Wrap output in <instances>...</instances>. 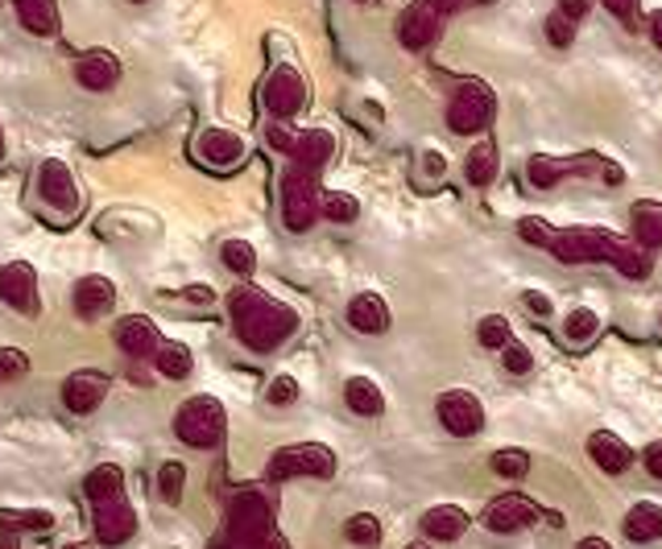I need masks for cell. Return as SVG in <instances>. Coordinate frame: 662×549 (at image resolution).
<instances>
[{
	"instance_id": "cell-47",
	"label": "cell",
	"mask_w": 662,
	"mask_h": 549,
	"mask_svg": "<svg viewBox=\"0 0 662 549\" xmlns=\"http://www.w3.org/2000/svg\"><path fill=\"white\" fill-rule=\"evenodd\" d=\"M265 141H269V149H278V153H295V141H298V132L290 129V124H269L265 129Z\"/></svg>"
},
{
	"instance_id": "cell-5",
	"label": "cell",
	"mask_w": 662,
	"mask_h": 549,
	"mask_svg": "<svg viewBox=\"0 0 662 549\" xmlns=\"http://www.w3.org/2000/svg\"><path fill=\"white\" fill-rule=\"evenodd\" d=\"M310 100L307 74L298 71L295 62H274V71L265 74L261 83V108L274 116V124H290Z\"/></svg>"
},
{
	"instance_id": "cell-57",
	"label": "cell",
	"mask_w": 662,
	"mask_h": 549,
	"mask_svg": "<svg viewBox=\"0 0 662 549\" xmlns=\"http://www.w3.org/2000/svg\"><path fill=\"white\" fill-rule=\"evenodd\" d=\"M0 158H4V129H0Z\"/></svg>"
},
{
	"instance_id": "cell-8",
	"label": "cell",
	"mask_w": 662,
	"mask_h": 549,
	"mask_svg": "<svg viewBox=\"0 0 662 549\" xmlns=\"http://www.w3.org/2000/svg\"><path fill=\"white\" fill-rule=\"evenodd\" d=\"M278 202H281V223L290 231H307L319 219V173L290 166V170L281 173Z\"/></svg>"
},
{
	"instance_id": "cell-55",
	"label": "cell",
	"mask_w": 662,
	"mask_h": 549,
	"mask_svg": "<svg viewBox=\"0 0 662 549\" xmlns=\"http://www.w3.org/2000/svg\"><path fill=\"white\" fill-rule=\"evenodd\" d=\"M207 549H233V541H228V537H211V546Z\"/></svg>"
},
{
	"instance_id": "cell-19",
	"label": "cell",
	"mask_w": 662,
	"mask_h": 549,
	"mask_svg": "<svg viewBox=\"0 0 662 549\" xmlns=\"http://www.w3.org/2000/svg\"><path fill=\"white\" fill-rule=\"evenodd\" d=\"M132 533H137V512L120 496L96 505V537H100L103 546H125Z\"/></svg>"
},
{
	"instance_id": "cell-35",
	"label": "cell",
	"mask_w": 662,
	"mask_h": 549,
	"mask_svg": "<svg viewBox=\"0 0 662 549\" xmlns=\"http://www.w3.org/2000/svg\"><path fill=\"white\" fill-rule=\"evenodd\" d=\"M220 260L233 269L236 277H249L257 269V252H253L249 240H224L220 244Z\"/></svg>"
},
{
	"instance_id": "cell-28",
	"label": "cell",
	"mask_w": 662,
	"mask_h": 549,
	"mask_svg": "<svg viewBox=\"0 0 662 549\" xmlns=\"http://www.w3.org/2000/svg\"><path fill=\"white\" fill-rule=\"evenodd\" d=\"M464 529H468V512L460 505H435L423 517V533L431 541H456V537H464Z\"/></svg>"
},
{
	"instance_id": "cell-53",
	"label": "cell",
	"mask_w": 662,
	"mask_h": 549,
	"mask_svg": "<svg viewBox=\"0 0 662 549\" xmlns=\"http://www.w3.org/2000/svg\"><path fill=\"white\" fill-rule=\"evenodd\" d=\"M575 549H613V546H609L604 537H580V541H575Z\"/></svg>"
},
{
	"instance_id": "cell-38",
	"label": "cell",
	"mask_w": 662,
	"mask_h": 549,
	"mask_svg": "<svg viewBox=\"0 0 662 549\" xmlns=\"http://www.w3.org/2000/svg\"><path fill=\"white\" fill-rule=\"evenodd\" d=\"M501 368L510 376H526L534 368V351H530L522 339H510V343L501 347Z\"/></svg>"
},
{
	"instance_id": "cell-18",
	"label": "cell",
	"mask_w": 662,
	"mask_h": 549,
	"mask_svg": "<svg viewBox=\"0 0 662 549\" xmlns=\"http://www.w3.org/2000/svg\"><path fill=\"white\" fill-rule=\"evenodd\" d=\"M589 459L601 467L604 476H625L633 467V450L630 442L613 430H592L589 433Z\"/></svg>"
},
{
	"instance_id": "cell-1",
	"label": "cell",
	"mask_w": 662,
	"mask_h": 549,
	"mask_svg": "<svg viewBox=\"0 0 662 549\" xmlns=\"http://www.w3.org/2000/svg\"><path fill=\"white\" fill-rule=\"evenodd\" d=\"M546 252L560 264H596V260H604V264H613L617 273L633 277V281H642L650 273V252H642L633 240L613 236L604 228H555Z\"/></svg>"
},
{
	"instance_id": "cell-9",
	"label": "cell",
	"mask_w": 662,
	"mask_h": 549,
	"mask_svg": "<svg viewBox=\"0 0 662 549\" xmlns=\"http://www.w3.org/2000/svg\"><path fill=\"white\" fill-rule=\"evenodd\" d=\"M298 476H310V479H332L336 476V455L319 442H307V447H290V450H278L274 459H269V483H290Z\"/></svg>"
},
{
	"instance_id": "cell-21",
	"label": "cell",
	"mask_w": 662,
	"mask_h": 549,
	"mask_svg": "<svg viewBox=\"0 0 662 549\" xmlns=\"http://www.w3.org/2000/svg\"><path fill=\"white\" fill-rule=\"evenodd\" d=\"M71 302H75V315L88 318V322H96V318L108 315V310L117 306V286H112L108 277L91 273V277H83V281L75 286Z\"/></svg>"
},
{
	"instance_id": "cell-11",
	"label": "cell",
	"mask_w": 662,
	"mask_h": 549,
	"mask_svg": "<svg viewBox=\"0 0 662 549\" xmlns=\"http://www.w3.org/2000/svg\"><path fill=\"white\" fill-rule=\"evenodd\" d=\"M609 161L601 153H584V158H555V153H530L526 158V182L534 190H555L563 178H572V173H604Z\"/></svg>"
},
{
	"instance_id": "cell-34",
	"label": "cell",
	"mask_w": 662,
	"mask_h": 549,
	"mask_svg": "<svg viewBox=\"0 0 662 549\" xmlns=\"http://www.w3.org/2000/svg\"><path fill=\"white\" fill-rule=\"evenodd\" d=\"M514 339L510 331V318L505 315H485L481 318V327H476V343L485 347V351H501V347Z\"/></svg>"
},
{
	"instance_id": "cell-44",
	"label": "cell",
	"mask_w": 662,
	"mask_h": 549,
	"mask_svg": "<svg viewBox=\"0 0 662 549\" xmlns=\"http://www.w3.org/2000/svg\"><path fill=\"white\" fill-rule=\"evenodd\" d=\"M609 13L617 17L625 29H638L642 26V0H601Z\"/></svg>"
},
{
	"instance_id": "cell-6",
	"label": "cell",
	"mask_w": 662,
	"mask_h": 549,
	"mask_svg": "<svg viewBox=\"0 0 662 549\" xmlns=\"http://www.w3.org/2000/svg\"><path fill=\"white\" fill-rule=\"evenodd\" d=\"M269 533H274V512H269V500L253 488L236 491L233 500H228V529H224V537L233 541V549H249Z\"/></svg>"
},
{
	"instance_id": "cell-15",
	"label": "cell",
	"mask_w": 662,
	"mask_h": 549,
	"mask_svg": "<svg viewBox=\"0 0 662 549\" xmlns=\"http://www.w3.org/2000/svg\"><path fill=\"white\" fill-rule=\"evenodd\" d=\"M539 505L534 500H526V496H517V491H510V496H497L493 505L485 508V529L488 533H501V537H510V533H522V529H530V525H539Z\"/></svg>"
},
{
	"instance_id": "cell-4",
	"label": "cell",
	"mask_w": 662,
	"mask_h": 549,
	"mask_svg": "<svg viewBox=\"0 0 662 549\" xmlns=\"http://www.w3.org/2000/svg\"><path fill=\"white\" fill-rule=\"evenodd\" d=\"M493 116H497V96H493V87L485 79H464L447 100V129L456 137L485 132L493 124Z\"/></svg>"
},
{
	"instance_id": "cell-56",
	"label": "cell",
	"mask_w": 662,
	"mask_h": 549,
	"mask_svg": "<svg viewBox=\"0 0 662 549\" xmlns=\"http://www.w3.org/2000/svg\"><path fill=\"white\" fill-rule=\"evenodd\" d=\"M464 4H497V0H464Z\"/></svg>"
},
{
	"instance_id": "cell-46",
	"label": "cell",
	"mask_w": 662,
	"mask_h": 549,
	"mask_svg": "<svg viewBox=\"0 0 662 549\" xmlns=\"http://www.w3.org/2000/svg\"><path fill=\"white\" fill-rule=\"evenodd\" d=\"M443 173H447V158H443V149H423V153H418V178L439 182Z\"/></svg>"
},
{
	"instance_id": "cell-49",
	"label": "cell",
	"mask_w": 662,
	"mask_h": 549,
	"mask_svg": "<svg viewBox=\"0 0 662 549\" xmlns=\"http://www.w3.org/2000/svg\"><path fill=\"white\" fill-rule=\"evenodd\" d=\"M642 467H646L650 479H659V483H662V438H659V442H650V447L642 450Z\"/></svg>"
},
{
	"instance_id": "cell-13",
	"label": "cell",
	"mask_w": 662,
	"mask_h": 549,
	"mask_svg": "<svg viewBox=\"0 0 662 549\" xmlns=\"http://www.w3.org/2000/svg\"><path fill=\"white\" fill-rule=\"evenodd\" d=\"M191 153H195V161H199V166H207V170H233V166H240V161H245V153H249V141H245L240 132L211 124V129H204L199 137H195Z\"/></svg>"
},
{
	"instance_id": "cell-36",
	"label": "cell",
	"mask_w": 662,
	"mask_h": 549,
	"mask_svg": "<svg viewBox=\"0 0 662 549\" xmlns=\"http://www.w3.org/2000/svg\"><path fill=\"white\" fill-rule=\"evenodd\" d=\"M344 537L353 541V546H365V549H373L377 541H382V520L377 517H368V512H356L348 525H344Z\"/></svg>"
},
{
	"instance_id": "cell-45",
	"label": "cell",
	"mask_w": 662,
	"mask_h": 549,
	"mask_svg": "<svg viewBox=\"0 0 662 549\" xmlns=\"http://www.w3.org/2000/svg\"><path fill=\"white\" fill-rule=\"evenodd\" d=\"M265 397H269V405H295L298 401V380H295V376H286V372L274 376Z\"/></svg>"
},
{
	"instance_id": "cell-40",
	"label": "cell",
	"mask_w": 662,
	"mask_h": 549,
	"mask_svg": "<svg viewBox=\"0 0 662 549\" xmlns=\"http://www.w3.org/2000/svg\"><path fill=\"white\" fill-rule=\"evenodd\" d=\"M575 33H580V26H575L572 17H563L560 9H551V17H546V42L555 46V50H567V46L575 42Z\"/></svg>"
},
{
	"instance_id": "cell-54",
	"label": "cell",
	"mask_w": 662,
	"mask_h": 549,
	"mask_svg": "<svg viewBox=\"0 0 662 549\" xmlns=\"http://www.w3.org/2000/svg\"><path fill=\"white\" fill-rule=\"evenodd\" d=\"M187 298H191V302H211L216 293H211L207 286H191V289H187Z\"/></svg>"
},
{
	"instance_id": "cell-59",
	"label": "cell",
	"mask_w": 662,
	"mask_h": 549,
	"mask_svg": "<svg viewBox=\"0 0 662 549\" xmlns=\"http://www.w3.org/2000/svg\"><path fill=\"white\" fill-rule=\"evenodd\" d=\"M356 4H377V0H356Z\"/></svg>"
},
{
	"instance_id": "cell-20",
	"label": "cell",
	"mask_w": 662,
	"mask_h": 549,
	"mask_svg": "<svg viewBox=\"0 0 662 549\" xmlns=\"http://www.w3.org/2000/svg\"><path fill=\"white\" fill-rule=\"evenodd\" d=\"M9 4H13V17L21 21V29L33 33V38H59L62 33L59 0H9Z\"/></svg>"
},
{
	"instance_id": "cell-14",
	"label": "cell",
	"mask_w": 662,
	"mask_h": 549,
	"mask_svg": "<svg viewBox=\"0 0 662 549\" xmlns=\"http://www.w3.org/2000/svg\"><path fill=\"white\" fill-rule=\"evenodd\" d=\"M0 302L26 318H33L42 310V302H38V273H33L30 260H9V264H0Z\"/></svg>"
},
{
	"instance_id": "cell-17",
	"label": "cell",
	"mask_w": 662,
	"mask_h": 549,
	"mask_svg": "<svg viewBox=\"0 0 662 549\" xmlns=\"http://www.w3.org/2000/svg\"><path fill=\"white\" fill-rule=\"evenodd\" d=\"M336 149L339 144H336V132L332 129H307V132H298L290 166H298V170H307V173H324L327 161L336 158Z\"/></svg>"
},
{
	"instance_id": "cell-52",
	"label": "cell",
	"mask_w": 662,
	"mask_h": 549,
	"mask_svg": "<svg viewBox=\"0 0 662 549\" xmlns=\"http://www.w3.org/2000/svg\"><path fill=\"white\" fill-rule=\"evenodd\" d=\"M249 549H290V546H286L278 533H269V537H261V541H257V546H249Z\"/></svg>"
},
{
	"instance_id": "cell-25",
	"label": "cell",
	"mask_w": 662,
	"mask_h": 549,
	"mask_svg": "<svg viewBox=\"0 0 662 549\" xmlns=\"http://www.w3.org/2000/svg\"><path fill=\"white\" fill-rule=\"evenodd\" d=\"M348 327L360 335H385L389 331V306L382 293H356L348 302Z\"/></svg>"
},
{
	"instance_id": "cell-60",
	"label": "cell",
	"mask_w": 662,
	"mask_h": 549,
	"mask_svg": "<svg viewBox=\"0 0 662 549\" xmlns=\"http://www.w3.org/2000/svg\"><path fill=\"white\" fill-rule=\"evenodd\" d=\"M129 4H146V0H129Z\"/></svg>"
},
{
	"instance_id": "cell-58",
	"label": "cell",
	"mask_w": 662,
	"mask_h": 549,
	"mask_svg": "<svg viewBox=\"0 0 662 549\" xmlns=\"http://www.w3.org/2000/svg\"><path fill=\"white\" fill-rule=\"evenodd\" d=\"M67 549H91V546H83V541H75V546H67Z\"/></svg>"
},
{
	"instance_id": "cell-30",
	"label": "cell",
	"mask_w": 662,
	"mask_h": 549,
	"mask_svg": "<svg viewBox=\"0 0 662 549\" xmlns=\"http://www.w3.org/2000/svg\"><path fill=\"white\" fill-rule=\"evenodd\" d=\"M501 173V153L493 141H481L476 149L468 153V161H464V178H468L472 187H493Z\"/></svg>"
},
{
	"instance_id": "cell-37",
	"label": "cell",
	"mask_w": 662,
	"mask_h": 549,
	"mask_svg": "<svg viewBox=\"0 0 662 549\" xmlns=\"http://www.w3.org/2000/svg\"><path fill=\"white\" fill-rule=\"evenodd\" d=\"M488 467H493V471H497L501 479H510V483H517V479H526V476H530V455H526V450H497Z\"/></svg>"
},
{
	"instance_id": "cell-10",
	"label": "cell",
	"mask_w": 662,
	"mask_h": 549,
	"mask_svg": "<svg viewBox=\"0 0 662 549\" xmlns=\"http://www.w3.org/2000/svg\"><path fill=\"white\" fill-rule=\"evenodd\" d=\"M33 187H38V199L55 211V216H79V187H75V173L62 158H46L38 161V173H33Z\"/></svg>"
},
{
	"instance_id": "cell-26",
	"label": "cell",
	"mask_w": 662,
	"mask_h": 549,
	"mask_svg": "<svg viewBox=\"0 0 662 549\" xmlns=\"http://www.w3.org/2000/svg\"><path fill=\"white\" fill-rule=\"evenodd\" d=\"M630 228H633V244L642 252L662 248V202L654 199H638L630 207Z\"/></svg>"
},
{
	"instance_id": "cell-24",
	"label": "cell",
	"mask_w": 662,
	"mask_h": 549,
	"mask_svg": "<svg viewBox=\"0 0 662 549\" xmlns=\"http://www.w3.org/2000/svg\"><path fill=\"white\" fill-rule=\"evenodd\" d=\"M621 533H625V541H633V546L662 541V505H654V500L630 505V512L621 520Z\"/></svg>"
},
{
	"instance_id": "cell-32",
	"label": "cell",
	"mask_w": 662,
	"mask_h": 549,
	"mask_svg": "<svg viewBox=\"0 0 662 549\" xmlns=\"http://www.w3.org/2000/svg\"><path fill=\"white\" fill-rule=\"evenodd\" d=\"M154 368L166 376V380H187L195 368V356L187 351L182 343H158V351H154Z\"/></svg>"
},
{
	"instance_id": "cell-33",
	"label": "cell",
	"mask_w": 662,
	"mask_h": 549,
	"mask_svg": "<svg viewBox=\"0 0 662 549\" xmlns=\"http://www.w3.org/2000/svg\"><path fill=\"white\" fill-rule=\"evenodd\" d=\"M319 216L327 219V223H356L360 219V199L356 194H348V190H327V194H319Z\"/></svg>"
},
{
	"instance_id": "cell-39",
	"label": "cell",
	"mask_w": 662,
	"mask_h": 549,
	"mask_svg": "<svg viewBox=\"0 0 662 549\" xmlns=\"http://www.w3.org/2000/svg\"><path fill=\"white\" fill-rule=\"evenodd\" d=\"M182 483H187V467H182V462H162V471H158V491H162L166 505H178V500H182Z\"/></svg>"
},
{
	"instance_id": "cell-12",
	"label": "cell",
	"mask_w": 662,
	"mask_h": 549,
	"mask_svg": "<svg viewBox=\"0 0 662 549\" xmlns=\"http://www.w3.org/2000/svg\"><path fill=\"white\" fill-rule=\"evenodd\" d=\"M435 418H439V426L452 438H476V433L485 430V405H481L476 392L452 389L435 401Z\"/></svg>"
},
{
	"instance_id": "cell-16",
	"label": "cell",
	"mask_w": 662,
	"mask_h": 549,
	"mask_svg": "<svg viewBox=\"0 0 662 549\" xmlns=\"http://www.w3.org/2000/svg\"><path fill=\"white\" fill-rule=\"evenodd\" d=\"M120 79V62L112 50H88V54H79V62H75V83L83 87V91H96V96H103V91H112Z\"/></svg>"
},
{
	"instance_id": "cell-62",
	"label": "cell",
	"mask_w": 662,
	"mask_h": 549,
	"mask_svg": "<svg viewBox=\"0 0 662 549\" xmlns=\"http://www.w3.org/2000/svg\"><path fill=\"white\" fill-rule=\"evenodd\" d=\"M659 327H662V310H659Z\"/></svg>"
},
{
	"instance_id": "cell-48",
	"label": "cell",
	"mask_w": 662,
	"mask_h": 549,
	"mask_svg": "<svg viewBox=\"0 0 662 549\" xmlns=\"http://www.w3.org/2000/svg\"><path fill=\"white\" fill-rule=\"evenodd\" d=\"M522 306H526L530 315H539V318L555 315V302H551V293H543V289H526V293H522Z\"/></svg>"
},
{
	"instance_id": "cell-51",
	"label": "cell",
	"mask_w": 662,
	"mask_h": 549,
	"mask_svg": "<svg viewBox=\"0 0 662 549\" xmlns=\"http://www.w3.org/2000/svg\"><path fill=\"white\" fill-rule=\"evenodd\" d=\"M646 21H650V38H654V46H659V54H662V9H654Z\"/></svg>"
},
{
	"instance_id": "cell-2",
	"label": "cell",
	"mask_w": 662,
	"mask_h": 549,
	"mask_svg": "<svg viewBox=\"0 0 662 549\" xmlns=\"http://www.w3.org/2000/svg\"><path fill=\"white\" fill-rule=\"evenodd\" d=\"M228 315H233L236 339L249 347V351H274V347H281L290 335L298 331L295 310L274 302V298L257 286L236 289L233 302H228Z\"/></svg>"
},
{
	"instance_id": "cell-3",
	"label": "cell",
	"mask_w": 662,
	"mask_h": 549,
	"mask_svg": "<svg viewBox=\"0 0 662 549\" xmlns=\"http://www.w3.org/2000/svg\"><path fill=\"white\" fill-rule=\"evenodd\" d=\"M464 9V0H414L406 13L397 17V42L411 54H423L439 42L443 26Z\"/></svg>"
},
{
	"instance_id": "cell-42",
	"label": "cell",
	"mask_w": 662,
	"mask_h": 549,
	"mask_svg": "<svg viewBox=\"0 0 662 549\" xmlns=\"http://www.w3.org/2000/svg\"><path fill=\"white\" fill-rule=\"evenodd\" d=\"M55 525V517L50 512H4V529H33V533H42V529H50Z\"/></svg>"
},
{
	"instance_id": "cell-43",
	"label": "cell",
	"mask_w": 662,
	"mask_h": 549,
	"mask_svg": "<svg viewBox=\"0 0 662 549\" xmlns=\"http://www.w3.org/2000/svg\"><path fill=\"white\" fill-rule=\"evenodd\" d=\"M30 368V356L21 347H0V380H17Z\"/></svg>"
},
{
	"instance_id": "cell-31",
	"label": "cell",
	"mask_w": 662,
	"mask_h": 549,
	"mask_svg": "<svg viewBox=\"0 0 662 549\" xmlns=\"http://www.w3.org/2000/svg\"><path fill=\"white\" fill-rule=\"evenodd\" d=\"M120 483H125V476H120L117 462H100V467H91V471H88V479H83V491H88V500L103 505V500H117Z\"/></svg>"
},
{
	"instance_id": "cell-61",
	"label": "cell",
	"mask_w": 662,
	"mask_h": 549,
	"mask_svg": "<svg viewBox=\"0 0 662 549\" xmlns=\"http://www.w3.org/2000/svg\"><path fill=\"white\" fill-rule=\"evenodd\" d=\"M406 549H427V546H406Z\"/></svg>"
},
{
	"instance_id": "cell-41",
	"label": "cell",
	"mask_w": 662,
	"mask_h": 549,
	"mask_svg": "<svg viewBox=\"0 0 662 549\" xmlns=\"http://www.w3.org/2000/svg\"><path fill=\"white\" fill-rule=\"evenodd\" d=\"M517 236H522L526 244H534V248H546V244H551V236H555V228H551L546 219H539V216H526V219H517Z\"/></svg>"
},
{
	"instance_id": "cell-27",
	"label": "cell",
	"mask_w": 662,
	"mask_h": 549,
	"mask_svg": "<svg viewBox=\"0 0 662 549\" xmlns=\"http://www.w3.org/2000/svg\"><path fill=\"white\" fill-rule=\"evenodd\" d=\"M601 339V315L592 310V306H575L563 315V343L572 347V351H584Z\"/></svg>"
},
{
	"instance_id": "cell-23",
	"label": "cell",
	"mask_w": 662,
	"mask_h": 549,
	"mask_svg": "<svg viewBox=\"0 0 662 549\" xmlns=\"http://www.w3.org/2000/svg\"><path fill=\"white\" fill-rule=\"evenodd\" d=\"M103 392H108V376L103 372H75L62 385V405L71 413H91L103 401Z\"/></svg>"
},
{
	"instance_id": "cell-29",
	"label": "cell",
	"mask_w": 662,
	"mask_h": 549,
	"mask_svg": "<svg viewBox=\"0 0 662 549\" xmlns=\"http://www.w3.org/2000/svg\"><path fill=\"white\" fill-rule=\"evenodd\" d=\"M344 401H348V409H353L356 418H382L385 413V392L368 376H353L344 385Z\"/></svg>"
},
{
	"instance_id": "cell-7",
	"label": "cell",
	"mask_w": 662,
	"mask_h": 549,
	"mask_svg": "<svg viewBox=\"0 0 662 549\" xmlns=\"http://www.w3.org/2000/svg\"><path fill=\"white\" fill-rule=\"evenodd\" d=\"M224 426H228V418H224V405L216 401V397H191V401L178 405L175 413V433L178 442H187V447H216L224 438Z\"/></svg>"
},
{
	"instance_id": "cell-22",
	"label": "cell",
	"mask_w": 662,
	"mask_h": 549,
	"mask_svg": "<svg viewBox=\"0 0 662 549\" xmlns=\"http://www.w3.org/2000/svg\"><path fill=\"white\" fill-rule=\"evenodd\" d=\"M117 343L129 360H154V351L162 343V335L154 331V322L141 315H129L117 322Z\"/></svg>"
},
{
	"instance_id": "cell-50",
	"label": "cell",
	"mask_w": 662,
	"mask_h": 549,
	"mask_svg": "<svg viewBox=\"0 0 662 549\" xmlns=\"http://www.w3.org/2000/svg\"><path fill=\"white\" fill-rule=\"evenodd\" d=\"M555 9H560L563 17H572L575 26L589 17V9H592V0H555Z\"/></svg>"
}]
</instances>
